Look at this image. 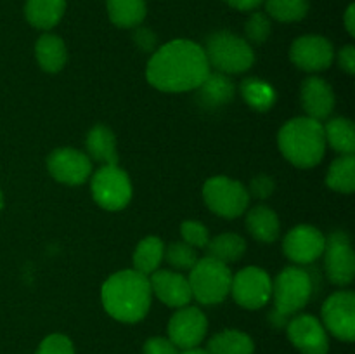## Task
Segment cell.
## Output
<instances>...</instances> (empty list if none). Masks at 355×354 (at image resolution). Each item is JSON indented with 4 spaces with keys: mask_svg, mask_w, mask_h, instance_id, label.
<instances>
[{
    "mask_svg": "<svg viewBox=\"0 0 355 354\" xmlns=\"http://www.w3.org/2000/svg\"><path fill=\"white\" fill-rule=\"evenodd\" d=\"M210 73L201 45L191 40H172L151 56L146 69L148 82L163 92H187L201 85Z\"/></svg>",
    "mask_w": 355,
    "mask_h": 354,
    "instance_id": "6da1fadb",
    "label": "cell"
},
{
    "mask_svg": "<svg viewBox=\"0 0 355 354\" xmlns=\"http://www.w3.org/2000/svg\"><path fill=\"white\" fill-rule=\"evenodd\" d=\"M149 278L135 269H125L107 278L101 290L103 305L111 318L121 323H137L151 307Z\"/></svg>",
    "mask_w": 355,
    "mask_h": 354,
    "instance_id": "7a4b0ae2",
    "label": "cell"
},
{
    "mask_svg": "<svg viewBox=\"0 0 355 354\" xmlns=\"http://www.w3.org/2000/svg\"><path fill=\"white\" fill-rule=\"evenodd\" d=\"M277 142L284 158L300 169L318 165L328 144L321 121L309 117H298L284 124L277 135Z\"/></svg>",
    "mask_w": 355,
    "mask_h": 354,
    "instance_id": "3957f363",
    "label": "cell"
},
{
    "mask_svg": "<svg viewBox=\"0 0 355 354\" xmlns=\"http://www.w3.org/2000/svg\"><path fill=\"white\" fill-rule=\"evenodd\" d=\"M312 290V278L307 271L293 266L284 267L272 283L270 297H274V311L270 312V323L276 326L286 325L290 316L307 305Z\"/></svg>",
    "mask_w": 355,
    "mask_h": 354,
    "instance_id": "277c9868",
    "label": "cell"
},
{
    "mask_svg": "<svg viewBox=\"0 0 355 354\" xmlns=\"http://www.w3.org/2000/svg\"><path fill=\"white\" fill-rule=\"evenodd\" d=\"M203 51L208 66L224 75L246 71L255 61V54L248 42L225 30L210 35Z\"/></svg>",
    "mask_w": 355,
    "mask_h": 354,
    "instance_id": "5b68a950",
    "label": "cell"
},
{
    "mask_svg": "<svg viewBox=\"0 0 355 354\" xmlns=\"http://www.w3.org/2000/svg\"><path fill=\"white\" fill-rule=\"evenodd\" d=\"M187 281L193 297L203 305L220 304L231 294V269L227 264L214 257L198 259V262L191 267Z\"/></svg>",
    "mask_w": 355,
    "mask_h": 354,
    "instance_id": "8992f818",
    "label": "cell"
},
{
    "mask_svg": "<svg viewBox=\"0 0 355 354\" xmlns=\"http://www.w3.org/2000/svg\"><path fill=\"white\" fill-rule=\"evenodd\" d=\"M203 198L205 203L214 214L225 219H234L245 214L250 201V193L239 180L217 176L205 183Z\"/></svg>",
    "mask_w": 355,
    "mask_h": 354,
    "instance_id": "52a82bcc",
    "label": "cell"
},
{
    "mask_svg": "<svg viewBox=\"0 0 355 354\" xmlns=\"http://www.w3.org/2000/svg\"><path fill=\"white\" fill-rule=\"evenodd\" d=\"M92 196L106 210H121L132 198V184L127 172L118 165H103L92 177Z\"/></svg>",
    "mask_w": 355,
    "mask_h": 354,
    "instance_id": "ba28073f",
    "label": "cell"
},
{
    "mask_svg": "<svg viewBox=\"0 0 355 354\" xmlns=\"http://www.w3.org/2000/svg\"><path fill=\"white\" fill-rule=\"evenodd\" d=\"M322 326L343 342L355 339V295L354 292L340 290L329 295L322 305Z\"/></svg>",
    "mask_w": 355,
    "mask_h": 354,
    "instance_id": "9c48e42d",
    "label": "cell"
},
{
    "mask_svg": "<svg viewBox=\"0 0 355 354\" xmlns=\"http://www.w3.org/2000/svg\"><path fill=\"white\" fill-rule=\"evenodd\" d=\"M231 294L241 307L260 309L270 301L272 280L260 267H245L232 276Z\"/></svg>",
    "mask_w": 355,
    "mask_h": 354,
    "instance_id": "30bf717a",
    "label": "cell"
},
{
    "mask_svg": "<svg viewBox=\"0 0 355 354\" xmlns=\"http://www.w3.org/2000/svg\"><path fill=\"white\" fill-rule=\"evenodd\" d=\"M324 266L329 281L338 287L350 285L355 274V255L347 233L335 231L326 239Z\"/></svg>",
    "mask_w": 355,
    "mask_h": 354,
    "instance_id": "8fae6325",
    "label": "cell"
},
{
    "mask_svg": "<svg viewBox=\"0 0 355 354\" xmlns=\"http://www.w3.org/2000/svg\"><path fill=\"white\" fill-rule=\"evenodd\" d=\"M207 316L193 305H184L170 318L168 339L175 344L177 349H193L203 342L207 335Z\"/></svg>",
    "mask_w": 355,
    "mask_h": 354,
    "instance_id": "7c38bea8",
    "label": "cell"
},
{
    "mask_svg": "<svg viewBox=\"0 0 355 354\" xmlns=\"http://www.w3.org/2000/svg\"><path fill=\"white\" fill-rule=\"evenodd\" d=\"M47 169L58 183L78 186L92 174V160L78 149L59 148L49 155Z\"/></svg>",
    "mask_w": 355,
    "mask_h": 354,
    "instance_id": "4fadbf2b",
    "label": "cell"
},
{
    "mask_svg": "<svg viewBox=\"0 0 355 354\" xmlns=\"http://www.w3.org/2000/svg\"><path fill=\"white\" fill-rule=\"evenodd\" d=\"M288 339L302 354H328L329 337L322 323L312 314L295 316L288 323Z\"/></svg>",
    "mask_w": 355,
    "mask_h": 354,
    "instance_id": "5bb4252c",
    "label": "cell"
},
{
    "mask_svg": "<svg viewBox=\"0 0 355 354\" xmlns=\"http://www.w3.org/2000/svg\"><path fill=\"white\" fill-rule=\"evenodd\" d=\"M326 236L314 226L302 224L291 229L283 242V252L291 262L311 264L322 255Z\"/></svg>",
    "mask_w": 355,
    "mask_h": 354,
    "instance_id": "9a60e30c",
    "label": "cell"
},
{
    "mask_svg": "<svg viewBox=\"0 0 355 354\" xmlns=\"http://www.w3.org/2000/svg\"><path fill=\"white\" fill-rule=\"evenodd\" d=\"M290 58L295 66L304 71H322L331 66L335 51L328 38L321 35H305L293 42Z\"/></svg>",
    "mask_w": 355,
    "mask_h": 354,
    "instance_id": "2e32d148",
    "label": "cell"
},
{
    "mask_svg": "<svg viewBox=\"0 0 355 354\" xmlns=\"http://www.w3.org/2000/svg\"><path fill=\"white\" fill-rule=\"evenodd\" d=\"M149 285L153 294L168 307H184L193 298L187 278L173 271H155L149 278Z\"/></svg>",
    "mask_w": 355,
    "mask_h": 354,
    "instance_id": "e0dca14e",
    "label": "cell"
},
{
    "mask_svg": "<svg viewBox=\"0 0 355 354\" xmlns=\"http://www.w3.org/2000/svg\"><path fill=\"white\" fill-rule=\"evenodd\" d=\"M300 97L307 117L318 121L326 120L335 108V94L331 85L319 76H309L304 80Z\"/></svg>",
    "mask_w": 355,
    "mask_h": 354,
    "instance_id": "ac0fdd59",
    "label": "cell"
},
{
    "mask_svg": "<svg viewBox=\"0 0 355 354\" xmlns=\"http://www.w3.org/2000/svg\"><path fill=\"white\" fill-rule=\"evenodd\" d=\"M234 97V85L224 73H208L198 87V101L205 108H220Z\"/></svg>",
    "mask_w": 355,
    "mask_h": 354,
    "instance_id": "d6986e66",
    "label": "cell"
},
{
    "mask_svg": "<svg viewBox=\"0 0 355 354\" xmlns=\"http://www.w3.org/2000/svg\"><path fill=\"white\" fill-rule=\"evenodd\" d=\"M35 56L40 68L47 73H58L66 65V45L58 35L45 33L42 35L35 45Z\"/></svg>",
    "mask_w": 355,
    "mask_h": 354,
    "instance_id": "ffe728a7",
    "label": "cell"
},
{
    "mask_svg": "<svg viewBox=\"0 0 355 354\" xmlns=\"http://www.w3.org/2000/svg\"><path fill=\"white\" fill-rule=\"evenodd\" d=\"M87 151H89V158H94L103 165H116L118 163L116 139L106 125H96L87 134Z\"/></svg>",
    "mask_w": 355,
    "mask_h": 354,
    "instance_id": "44dd1931",
    "label": "cell"
},
{
    "mask_svg": "<svg viewBox=\"0 0 355 354\" xmlns=\"http://www.w3.org/2000/svg\"><path fill=\"white\" fill-rule=\"evenodd\" d=\"M66 9V0H26V19L31 26L51 30L61 21Z\"/></svg>",
    "mask_w": 355,
    "mask_h": 354,
    "instance_id": "7402d4cb",
    "label": "cell"
},
{
    "mask_svg": "<svg viewBox=\"0 0 355 354\" xmlns=\"http://www.w3.org/2000/svg\"><path fill=\"white\" fill-rule=\"evenodd\" d=\"M246 228L255 239L270 243L279 236V219L269 207L257 205L246 215Z\"/></svg>",
    "mask_w": 355,
    "mask_h": 354,
    "instance_id": "603a6c76",
    "label": "cell"
},
{
    "mask_svg": "<svg viewBox=\"0 0 355 354\" xmlns=\"http://www.w3.org/2000/svg\"><path fill=\"white\" fill-rule=\"evenodd\" d=\"M210 354H253L255 344L252 337L239 330H222L208 342Z\"/></svg>",
    "mask_w": 355,
    "mask_h": 354,
    "instance_id": "cb8c5ba5",
    "label": "cell"
},
{
    "mask_svg": "<svg viewBox=\"0 0 355 354\" xmlns=\"http://www.w3.org/2000/svg\"><path fill=\"white\" fill-rule=\"evenodd\" d=\"M208 257L220 260L224 264L238 262L246 252V242L243 236L234 233H224V235L215 236L207 245Z\"/></svg>",
    "mask_w": 355,
    "mask_h": 354,
    "instance_id": "d4e9b609",
    "label": "cell"
},
{
    "mask_svg": "<svg viewBox=\"0 0 355 354\" xmlns=\"http://www.w3.org/2000/svg\"><path fill=\"white\" fill-rule=\"evenodd\" d=\"M110 19L120 28H134L146 17L144 0H106Z\"/></svg>",
    "mask_w": 355,
    "mask_h": 354,
    "instance_id": "484cf974",
    "label": "cell"
},
{
    "mask_svg": "<svg viewBox=\"0 0 355 354\" xmlns=\"http://www.w3.org/2000/svg\"><path fill=\"white\" fill-rule=\"evenodd\" d=\"M165 253V245L156 236H148L137 245L134 252V269L148 276L158 271Z\"/></svg>",
    "mask_w": 355,
    "mask_h": 354,
    "instance_id": "4316f807",
    "label": "cell"
},
{
    "mask_svg": "<svg viewBox=\"0 0 355 354\" xmlns=\"http://www.w3.org/2000/svg\"><path fill=\"white\" fill-rule=\"evenodd\" d=\"M324 127L326 142H329L335 151L342 155H354L355 151V128L349 118H333Z\"/></svg>",
    "mask_w": 355,
    "mask_h": 354,
    "instance_id": "83f0119b",
    "label": "cell"
},
{
    "mask_svg": "<svg viewBox=\"0 0 355 354\" xmlns=\"http://www.w3.org/2000/svg\"><path fill=\"white\" fill-rule=\"evenodd\" d=\"M326 184L338 193H352L355 189V158L343 155L331 163L326 176Z\"/></svg>",
    "mask_w": 355,
    "mask_h": 354,
    "instance_id": "f1b7e54d",
    "label": "cell"
},
{
    "mask_svg": "<svg viewBox=\"0 0 355 354\" xmlns=\"http://www.w3.org/2000/svg\"><path fill=\"white\" fill-rule=\"evenodd\" d=\"M266 9L274 19L293 23L304 19L309 12V0H266Z\"/></svg>",
    "mask_w": 355,
    "mask_h": 354,
    "instance_id": "f546056e",
    "label": "cell"
},
{
    "mask_svg": "<svg viewBox=\"0 0 355 354\" xmlns=\"http://www.w3.org/2000/svg\"><path fill=\"white\" fill-rule=\"evenodd\" d=\"M241 92L243 97L246 99V103L260 111L269 110L274 104V101H276V94H274L272 87H270L269 83L257 78L245 80L241 85Z\"/></svg>",
    "mask_w": 355,
    "mask_h": 354,
    "instance_id": "4dcf8cb0",
    "label": "cell"
},
{
    "mask_svg": "<svg viewBox=\"0 0 355 354\" xmlns=\"http://www.w3.org/2000/svg\"><path fill=\"white\" fill-rule=\"evenodd\" d=\"M163 257H166V262L175 269H191L198 262L196 250L184 242L172 243V245L166 246V252L163 253Z\"/></svg>",
    "mask_w": 355,
    "mask_h": 354,
    "instance_id": "1f68e13d",
    "label": "cell"
},
{
    "mask_svg": "<svg viewBox=\"0 0 355 354\" xmlns=\"http://www.w3.org/2000/svg\"><path fill=\"white\" fill-rule=\"evenodd\" d=\"M180 235H182L184 243L191 245L193 248H207L210 242L208 229L198 221H186L180 226Z\"/></svg>",
    "mask_w": 355,
    "mask_h": 354,
    "instance_id": "d6a6232c",
    "label": "cell"
},
{
    "mask_svg": "<svg viewBox=\"0 0 355 354\" xmlns=\"http://www.w3.org/2000/svg\"><path fill=\"white\" fill-rule=\"evenodd\" d=\"M246 37L253 44H262L270 35V21L263 12H253L246 21Z\"/></svg>",
    "mask_w": 355,
    "mask_h": 354,
    "instance_id": "836d02e7",
    "label": "cell"
},
{
    "mask_svg": "<svg viewBox=\"0 0 355 354\" xmlns=\"http://www.w3.org/2000/svg\"><path fill=\"white\" fill-rule=\"evenodd\" d=\"M35 354H75V347L66 335L52 333L42 340Z\"/></svg>",
    "mask_w": 355,
    "mask_h": 354,
    "instance_id": "e575fe53",
    "label": "cell"
},
{
    "mask_svg": "<svg viewBox=\"0 0 355 354\" xmlns=\"http://www.w3.org/2000/svg\"><path fill=\"white\" fill-rule=\"evenodd\" d=\"M142 354H179L175 344L165 337H153L146 340L142 347Z\"/></svg>",
    "mask_w": 355,
    "mask_h": 354,
    "instance_id": "d590c367",
    "label": "cell"
},
{
    "mask_svg": "<svg viewBox=\"0 0 355 354\" xmlns=\"http://www.w3.org/2000/svg\"><path fill=\"white\" fill-rule=\"evenodd\" d=\"M274 191V180L269 176H257L250 184V191L255 198H267Z\"/></svg>",
    "mask_w": 355,
    "mask_h": 354,
    "instance_id": "8d00e7d4",
    "label": "cell"
},
{
    "mask_svg": "<svg viewBox=\"0 0 355 354\" xmlns=\"http://www.w3.org/2000/svg\"><path fill=\"white\" fill-rule=\"evenodd\" d=\"M134 40L142 51H153V47L156 44L155 33L151 30H148V28H139L134 35Z\"/></svg>",
    "mask_w": 355,
    "mask_h": 354,
    "instance_id": "74e56055",
    "label": "cell"
},
{
    "mask_svg": "<svg viewBox=\"0 0 355 354\" xmlns=\"http://www.w3.org/2000/svg\"><path fill=\"white\" fill-rule=\"evenodd\" d=\"M338 62L342 66V69H345L349 75H354L355 73V49L352 45H347L340 51L338 54Z\"/></svg>",
    "mask_w": 355,
    "mask_h": 354,
    "instance_id": "f35d334b",
    "label": "cell"
},
{
    "mask_svg": "<svg viewBox=\"0 0 355 354\" xmlns=\"http://www.w3.org/2000/svg\"><path fill=\"white\" fill-rule=\"evenodd\" d=\"M231 7L238 10H253L263 2V0H225Z\"/></svg>",
    "mask_w": 355,
    "mask_h": 354,
    "instance_id": "ab89813d",
    "label": "cell"
},
{
    "mask_svg": "<svg viewBox=\"0 0 355 354\" xmlns=\"http://www.w3.org/2000/svg\"><path fill=\"white\" fill-rule=\"evenodd\" d=\"M354 6H350L349 9H347V14H345V26H347V31H349L350 35H355V19H354Z\"/></svg>",
    "mask_w": 355,
    "mask_h": 354,
    "instance_id": "60d3db41",
    "label": "cell"
},
{
    "mask_svg": "<svg viewBox=\"0 0 355 354\" xmlns=\"http://www.w3.org/2000/svg\"><path fill=\"white\" fill-rule=\"evenodd\" d=\"M179 354H210L207 349H200V347H193V349H186L184 353Z\"/></svg>",
    "mask_w": 355,
    "mask_h": 354,
    "instance_id": "b9f144b4",
    "label": "cell"
},
{
    "mask_svg": "<svg viewBox=\"0 0 355 354\" xmlns=\"http://www.w3.org/2000/svg\"><path fill=\"white\" fill-rule=\"evenodd\" d=\"M2 207H3V196L2 193H0V210H2Z\"/></svg>",
    "mask_w": 355,
    "mask_h": 354,
    "instance_id": "7bdbcfd3",
    "label": "cell"
}]
</instances>
